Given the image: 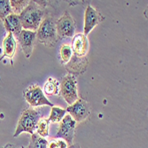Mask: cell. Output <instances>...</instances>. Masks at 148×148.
Instances as JSON below:
<instances>
[{
  "mask_svg": "<svg viewBox=\"0 0 148 148\" xmlns=\"http://www.w3.org/2000/svg\"><path fill=\"white\" fill-rule=\"evenodd\" d=\"M45 14L43 7L36 1H29L27 7L19 14L22 29L26 30H37Z\"/></svg>",
  "mask_w": 148,
  "mask_h": 148,
  "instance_id": "obj_1",
  "label": "cell"
},
{
  "mask_svg": "<svg viewBox=\"0 0 148 148\" xmlns=\"http://www.w3.org/2000/svg\"><path fill=\"white\" fill-rule=\"evenodd\" d=\"M39 120L40 114L37 111L32 108L25 109L21 113V118L18 121V124L13 137L17 138L22 132H28L32 135L36 130L37 123Z\"/></svg>",
  "mask_w": 148,
  "mask_h": 148,
  "instance_id": "obj_2",
  "label": "cell"
},
{
  "mask_svg": "<svg viewBox=\"0 0 148 148\" xmlns=\"http://www.w3.org/2000/svg\"><path fill=\"white\" fill-rule=\"evenodd\" d=\"M56 22L51 18H47L42 21L36 31L38 42L44 44L47 47H52L57 42Z\"/></svg>",
  "mask_w": 148,
  "mask_h": 148,
  "instance_id": "obj_3",
  "label": "cell"
},
{
  "mask_svg": "<svg viewBox=\"0 0 148 148\" xmlns=\"http://www.w3.org/2000/svg\"><path fill=\"white\" fill-rule=\"evenodd\" d=\"M60 92L65 101L69 106L74 104L78 99L77 93V82L72 75H66L61 80L60 84Z\"/></svg>",
  "mask_w": 148,
  "mask_h": 148,
  "instance_id": "obj_4",
  "label": "cell"
},
{
  "mask_svg": "<svg viewBox=\"0 0 148 148\" xmlns=\"http://www.w3.org/2000/svg\"><path fill=\"white\" fill-rule=\"evenodd\" d=\"M76 123H77L69 114L65 115L60 122L58 132L56 134V138L64 139L69 145H71L75 135Z\"/></svg>",
  "mask_w": 148,
  "mask_h": 148,
  "instance_id": "obj_5",
  "label": "cell"
},
{
  "mask_svg": "<svg viewBox=\"0 0 148 148\" xmlns=\"http://www.w3.org/2000/svg\"><path fill=\"white\" fill-rule=\"evenodd\" d=\"M24 98L26 101L32 106H53L52 103L49 101V99L45 96V94L36 84H33L29 86L24 91Z\"/></svg>",
  "mask_w": 148,
  "mask_h": 148,
  "instance_id": "obj_6",
  "label": "cell"
},
{
  "mask_svg": "<svg viewBox=\"0 0 148 148\" xmlns=\"http://www.w3.org/2000/svg\"><path fill=\"white\" fill-rule=\"evenodd\" d=\"M75 28V22L69 12H65L56 22L57 35L62 39L74 36Z\"/></svg>",
  "mask_w": 148,
  "mask_h": 148,
  "instance_id": "obj_7",
  "label": "cell"
},
{
  "mask_svg": "<svg viewBox=\"0 0 148 148\" xmlns=\"http://www.w3.org/2000/svg\"><path fill=\"white\" fill-rule=\"evenodd\" d=\"M76 123L83 122L90 115V105L84 99H77L66 110Z\"/></svg>",
  "mask_w": 148,
  "mask_h": 148,
  "instance_id": "obj_8",
  "label": "cell"
},
{
  "mask_svg": "<svg viewBox=\"0 0 148 148\" xmlns=\"http://www.w3.org/2000/svg\"><path fill=\"white\" fill-rule=\"evenodd\" d=\"M17 39L21 45L25 57L29 59L31 56V53L33 51L34 45L36 39V32L22 29Z\"/></svg>",
  "mask_w": 148,
  "mask_h": 148,
  "instance_id": "obj_9",
  "label": "cell"
},
{
  "mask_svg": "<svg viewBox=\"0 0 148 148\" xmlns=\"http://www.w3.org/2000/svg\"><path fill=\"white\" fill-rule=\"evenodd\" d=\"M103 16L98 12L96 9H94L92 6L88 5L85 13H84V35L86 36L90 34V32L99 25L103 21Z\"/></svg>",
  "mask_w": 148,
  "mask_h": 148,
  "instance_id": "obj_10",
  "label": "cell"
},
{
  "mask_svg": "<svg viewBox=\"0 0 148 148\" xmlns=\"http://www.w3.org/2000/svg\"><path fill=\"white\" fill-rule=\"evenodd\" d=\"M74 56L77 58H85L89 50V42L84 34H77L74 36L71 46Z\"/></svg>",
  "mask_w": 148,
  "mask_h": 148,
  "instance_id": "obj_11",
  "label": "cell"
},
{
  "mask_svg": "<svg viewBox=\"0 0 148 148\" xmlns=\"http://www.w3.org/2000/svg\"><path fill=\"white\" fill-rule=\"evenodd\" d=\"M3 21H4V26L6 31L8 33H11L13 36V37L15 36L16 38H18L21 31L22 30V27H21L19 15L11 13V14L8 15Z\"/></svg>",
  "mask_w": 148,
  "mask_h": 148,
  "instance_id": "obj_12",
  "label": "cell"
},
{
  "mask_svg": "<svg viewBox=\"0 0 148 148\" xmlns=\"http://www.w3.org/2000/svg\"><path fill=\"white\" fill-rule=\"evenodd\" d=\"M3 49H4V54L1 57V59H0V60L4 57H8L12 60L16 51V41L11 33H8L7 36L4 39Z\"/></svg>",
  "mask_w": 148,
  "mask_h": 148,
  "instance_id": "obj_13",
  "label": "cell"
},
{
  "mask_svg": "<svg viewBox=\"0 0 148 148\" xmlns=\"http://www.w3.org/2000/svg\"><path fill=\"white\" fill-rule=\"evenodd\" d=\"M44 91L46 95H59L60 92V83L56 79L50 77L44 86Z\"/></svg>",
  "mask_w": 148,
  "mask_h": 148,
  "instance_id": "obj_14",
  "label": "cell"
},
{
  "mask_svg": "<svg viewBox=\"0 0 148 148\" xmlns=\"http://www.w3.org/2000/svg\"><path fill=\"white\" fill-rule=\"evenodd\" d=\"M66 111L65 109L60 108V107H59V106H53L51 107V114H50V116H49V119H48L49 122L54 123H60L61 120L66 115Z\"/></svg>",
  "mask_w": 148,
  "mask_h": 148,
  "instance_id": "obj_15",
  "label": "cell"
},
{
  "mask_svg": "<svg viewBox=\"0 0 148 148\" xmlns=\"http://www.w3.org/2000/svg\"><path fill=\"white\" fill-rule=\"evenodd\" d=\"M49 124L50 122L48 119L45 118H40V120L37 123L36 126V133L40 137L42 138H46L49 136Z\"/></svg>",
  "mask_w": 148,
  "mask_h": 148,
  "instance_id": "obj_16",
  "label": "cell"
},
{
  "mask_svg": "<svg viewBox=\"0 0 148 148\" xmlns=\"http://www.w3.org/2000/svg\"><path fill=\"white\" fill-rule=\"evenodd\" d=\"M48 141L45 138L40 137L37 133H34L31 135V140L29 148H47Z\"/></svg>",
  "mask_w": 148,
  "mask_h": 148,
  "instance_id": "obj_17",
  "label": "cell"
},
{
  "mask_svg": "<svg viewBox=\"0 0 148 148\" xmlns=\"http://www.w3.org/2000/svg\"><path fill=\"white\" fill-rule=\"evenodd\" d=\"M29 1H28V0H12V1H10L12 12L13 14L19 15L29 5Z\"/></svg>",
  "mask_w": 148,
  "mask_h": 148,
  "instance_id": "obj_18",
  "label": "cell"
},
{
  "mask_svg": "<svg viewBox=\"0 0 148 148\" xmlns=\"http://www.w3.org/2000/svg\"><path fill=\"white\" fill-rule=\"evenodd\" d=\"M11 13L12 12L9 0H0V19L4 21Z\"/></svg>",
  "mask_w": 148,
  "mask_h": 148,
  "instance_id": "obj_19",
  "label": "cell"
},
{
  "mask_svg": "<svg viewBox=\"0 0 148 148\" xmlns=\"http://www.w3.org/2000/svg\"><path fill=\"white\" fill-rule=\"evenodd\" d=\"M73 56V51L71 46L69 45H63L60 48V57L64 63H69Z\"/></svg>",
  "mask_w": 148,
  "mask_h": 148,
  "instance_id": "obj_20",
  "label": "cell"
},
{
  "mask_svg": "<svg viewBox=\"0 0 148 148\" xmlns=\"http://www.w3.org/2000/svg\"><path fill=\"white\" fill-rule=\"evenodd\" d=\"M69 145L64 139L62 138H55L51 140V142H48L47 148H68Z\"/></svg>",
  "mask_w": 148,
  "mask_h": 148,
  "instance_id": "obj_21",
  "label": "cell"
},
{
  "mask_svg": "<svg viewBox=\"0 0 148 148\" xmlns=\"http://www.w3.org/2000/svg\"><path fill=\"white\" fill-rule=\"evenodd\" d=\"M68 148H81V147H80V145L78 144H74V145H69Z\"/></svg>",
  "mask_w": 148,
  "mask_h": 148,
  "instance_id": "obj_22",
  "label": "cell"
},
{
  "mask_svg": "<svg viewBox=\"0 0 148 148\" xmlns=\"http://www.w3.org/2000/svg\"><path fill=\"white\" fill-rule=\"evenodd\" d=\"M3 148H15V146L13 145H12V144H7L5 146H4Z\"/></svg>",
  "mask_w": 148,
  "mask_h": 148,
  "instance_id": "obj_23",
  "label": "cell"
},
{
  "mask_svg": "<svg viewBox=\"0 0 148 148\" xmlns=\"http://www.w3.org/2000/svg\"><path fill=\"white\" fill-rule=\"evenodd\" d=\"M22 148H29V147H22Z\"/></svg>",
  "mask_w": 148,
  "mask_h": 148,
  "instance_id": "obj_24",
  "label": "cell"
}]
</instances>
